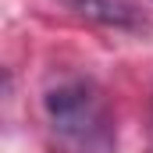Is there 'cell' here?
<instances>
[{
  "label": "cell",
  "mask_w": 153,
  "mask_h": 153,
  "mask_svg": "<svg viewBox=\"0 0 153 153\" xmlns=\"http://www.w3.org/2000/svg\"><path fill=\"white\" fill-rule=\"evenodd\" d=\"M46 114L61 139L85 153H107L114 143V121L103 93L89 78H61L46 89Z\"/></svg>",
  "instance_id": "6da1fadb"
},
{
  "label": "cell",
  "mask_w": 153,
  "mask_h": 153,
  "mask_svg": "<svg viewBox=\"0 0 153 153\" xmlns=\"http://www.w3.org/2000/svg\"><path fill=\"white\" fill-rule=\"evenodd\" d=\"M71 4L82 7V14L100 18V22H111V25H128L132 22V11L121 0H71Z\"/></svg>",
  "instance_id": "7a4b0ae2"
}]
</instances>
